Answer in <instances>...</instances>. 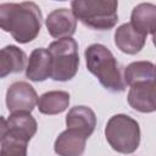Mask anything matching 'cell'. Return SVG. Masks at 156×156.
<instances>
[{
    "label": "cell",
    "mask_w": 156,
    "mask_h": 156,
    "mask_svg": "<svg viewBox=\"0 0 156 156\" xmlns=\"http://www.w3.org/2000/svg\"><path fill=\"white\" fill-rule=\"evenodd\" d=\"M43 15L33 1L0 4V29L7 32L20 44L34 40L41 29Z\"/></svg>",
    "instance_id": "cell-1"
},
{
    "label": "cell",
    "mask_w": 156,
    "mask_h": 156,
    "mask_svg": "<svg viewBox=\"0 0 156 156\" xmlns=\"http://www.w3.org/2000/svg\"><path fill=\"white\" fill-rule=\"evenodd\" d=\"M88 71L94 74L100 84L112 91L122 93L126 89L123 73L113 54L102 44H91L84 51Z\"/></svg>",
    "instance_id": "cell-2"
},
{
    "label": "cell",
    "mask_w": 156,
    "mask_h": 156,
    "mask_svg": "<svg viewBox=\"0 0 156 156\" xmlns=\"http://www.w3.org/2000/svg\"><path fill=\"white\" fill-rule=\"evenodd\" d=\"M116 0H73L71 10L84 26L96 30L112 29L118 21Z\"/></svg>",
    "instance_id": "cell-3"
},
{
    "label": "cell",
    "mask_w": 156,
    "mask_h": 156,
    "mask_svg": "<svg viewBox=\"0 0 156 156\" xmlns=\"http://www.w3.org/2000/svg\"><path fill=\"white\" fill-rule=\"evenodd\" d=\"M105 138L115 151L126 155L132 154L140 144L139 123L128 115H115L106 123Z\"/></svg>",
    "instance_id": "cell-4"
},
{
    "label": "cell",
    "mask_w": 156,
    "mask_h": 156,
    "mask_svg": "<svg viewBox=\"0 0 156 156\" xmlns=\"http://www.w3.org/2000/svg\"><path fill=\"white\" fill-rule=\"evenodd\" d=\"M51 56L50 78L56 82L71 80L79 68L78 43L73 38L52 41L48 48Z\"/></svg>",
    "instance_id": "cell-5"
},
{
    "label": "cell",
    "mask_w": 156,
    "mask_h": 156,
    "mask_svg": "<svg viewBox=\"0 0 156 156\" xmlns=\"http://www.w3.org/2000/svg\"><path fill=\"white\" fill-rule=\"evenodd\" d=\"M38 101L35 89L27 82L20 80L12 83L6 91V107L10 113L28 112L30 113Z\"/></svg>",
    "instance_id": "cell-6"
},
{
    "label": "cell",
    "mask_w": 156,
    "mask_h": 156,
    "mask_svg": "<svg viewBox=\"0 0 156 156\" xmlns=\"http://www.w3.org/2000/svg\"><path fill=\"white\" fill-rule=\"evenodd\" d=\"M128 104L141 113H151L156 110V84L155 80L139 82L129 87Z\"/></svg>",
    "instance_id": "cell-7"
},
{
    "label": "cell",
    "mask_w": 156,
    "mask_h": 156,
    "mask_svg": "<svg viewBox=\"0 0 156 156\" xmlns=\"http://www.w3.org/2000/svg\"><path fill=\"white\" fill-rule=\"evenodd\" d=\"M45 26L49 34L57 40L72 38L77 29V18L69 9H56L48 15Z\"/></svg>",
    "instance_id": "cell-8"
},
{
    "label": "cell",
    "mask_w": 156,
    "mask_h": 156,
    "mask_svg": "<svg viewBox=\"0 0 156 156\" xmlns=\"http://www.w3.org/2000/svg\"><path fill=\"white\" fill-rule=\"evenodd\" d=\"M146 37L132 27L130 23H124L115 30V45L122 52L135 55L144 48Z\"/></svg>",
    "instance_id": "cell-9"
},
{
    "label": "cell",
    "mask_w": 156,
    "mask_h": 156,
    "mask_svg": "<svg viewBox=\"0 0 156 156\" xmlns=\"http://www.w3.org/2000/svg\"><path fill=\"white\" fill-rule=\"evenodd\" d=\"M51 56L48 49H34L28 58L26 67V77L32 82H44L50 78Z\"/></svg>",
    "instance_id": "cell-10"
},
{
    "label": "cell",
    "mask_w": 156,
    "mask_h": 156,
    "mask_svg": "<svg viewBox=\"0 0 156 156\" xmlns=\"http://www.w3.org/2000/svg\"><path fill=\"white\" fill-rule=\"evenodd\" d=\"M66 126L67 129L77 130L89 138L96 127L95 112L88 106H74L66 116Z\"/></svg>",
    "instance_id": "cell-11"
},
{
    "label": "cell",
    "mask_w": 156,
    "mask_h": 156,
    "mask_svg": "<svg viewBox=\"0 0 156 156\" xmlns=\"http://www.w3.org/2000/svg\"><path fill=\"white\" fill-rule=\"evenodd\" d=\"M87 136L77 130L66 129L55 140L54 151L58 156H82L85 151Z\"/></svg>",
    "instance_id": "cell-12"
},
{
    "label": "cell",
    "mask_w": 156,
    "mask_h": 156,
    "mask_svg": "<svg viewBox=\"0 0 156 156\" xmlns=\"http://www.w3.org/2000/svg\"><path fill=\"white\" fill-rule=\"evenodd\" d=\"M9 135L28 143L37 133L38 123L35 118L28 112L11 113L7 118Z\"/></svg>",
    "instance_id": "cell-13"
},
{
    "label": "cell",
    "mask_w": 156,
    "mask_h": 156,
    "mask_svg": "<svg viewBox=\"0 0 156 156\" xmlns=\"http://www.w3.org/2000/svg\"><path fill=\"white\" fill-rule=\"evenodd\" d=\"M129 23L143 35H154L156 28V6L149 2L136 5L132 11Z\"/></svg>",
    "instance_id": "cell-14"
},
{
    "label": "cell",
    "mask_w": 156,
    "mask_h": 156,
    "mask_svg": "<svg viewBox=\"0 0 156 156\" xmlns=\"http://www.w3.org/2000/svg\"><path fill=\"white\" fill-rule=\"evenodd\" d=\"M27 55L16 45L0 49V79L11 73H20L26 68Z\"/></svg>",
    "instance_id": "cell-15"
},
{
    "label": "cell",
    "mask_w": 156,
    "mask_h": 156,
    "mask_svg": "<svg viewBox=\"0 0 156 156\" xmlns=\"http://www.w3.org/2000/svg\"><path fill=\"white\" fill-rule=\"evenodd\" d=\"M39 112L43 115H57L67 110L69 105V94L63 90L46 91L37 101Z\"/></svg>",
    "instance_id": "cell-16"
},
{
    "label": "cell",
    "mask_w": 156,
    "mask_h": 156,
    "mask_svg": "<svg viewBox=\"0 0 156 156\" xmlns=\"http://www.w3.org/2000/svg\"><path fill=\"white\" fill-rule=\"evenodd\" d=\"M155 65L150 61H135L129 63L123 71V80L126 85L139 82L155 80Z\"/></svg>",
    "instance_id": "cell-17"
},
{
    "label": "cell",
    "mask_w": 156,
    "mask_h": 156,
    "mask_svg": "<svg viewBox=\"0 0 156 156\" xmlns=\"http://www.w3.org/2000/svg\"><path fill=\"white\" fill-rule=\"evenodd\" d=\"M0 156H27V143L7 134L1 141Z\"/></svg>",
    "instance_id": "cell-18"
},
{
    "label": "cell",
    "mask_w": 156,
    "mask_h": 156,
    "mask_svg": "<svg viewBox=\"0 0 156 156\" xmlns=\"http://www.w3.org/2000/svg\"><path fill=\"white\" fill-rule=\"evenodd\" d=\"M7 134H9L7 119H5L2 116H0V144H1V141L7 136Z\"/></svg>",
    "instance_id": "cell-19"
}]
</instances>
